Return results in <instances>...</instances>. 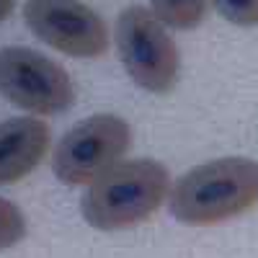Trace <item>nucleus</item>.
<instances>
[{
	"label": "nucleus",
	"mask_w": 258,
	"mask_h": 258,
	"mask_svg": "<svg viewBox=\"0 0 258 258\" xmlns=\"http://www.w3.org/2000/svg\"><path fill=\"white\" fill-rule=\"evenodd\" d=\"M150 3H153V13L160 24L188 31L202 24L209 0H150Z\"/></svg>",
	"instance_id": "8"
},
{
	"label": "nucleus",
	"mask_w": 258,
	"mask_h": 258,
	"mask_svg": "<svg viewBox=\"0 0 258 258\" xmlns=\"http://www.w3.org/2000/svg\"><path fill=\"white\" fill-rule=\"evenodd\" d=\"M49 142V124L36 116L0 121V186L26 178L44 160Z\"/></svg>",
	"instance_id": "7"
},
{
	"label": "nucleus",
	"mask_w": 258,
	"mask_h": 258,
	"mask_svg": "<svg viewBox=\"0 0 258 258\" xmlns=\"http://www.w3.org/2000/svg\"><path fill=\"white\" fill-rule=\"evenodd\" d=\"M116 49L124 70L150 93L173 91L178 80V49L153 11L129 6L116 18Z\"/></svg>",
	"instance_id": "3"
},
{
	"label": "nucleus",
	"mask_w": 258,
	"mask_h": 258,
	"mask_svg": "<svg viewBox=\"0 0 258 258\" xmlns=\"http://www.w3.org/2000/svg\"><path fill=\"white\" fill-rule=\"evenodd\" d=\"M0 96L31 114H62L75 101L68 70L29 47L0 49Z\"/></svg>",
	"instance_id": "4"
},
{
	"label": "nucleus",
	"mask_w": 258,
	"mask_h": 258,
	"mask_svg": "<svg viewBox=\"0 0 258 258\" xmlns=\"http://www.w3.org/2000/svg\"><path fill=\"white\" fill-rule=\"evenodd\" d=\"M129 145H132V129L121 116L96 114L78 121L57 142L52 170L62 183L85 186L98 178L106 168L119 163Z\"/></svg>",
	"instance_id": "5"
},
{
	"label": "nucleus",
	"mask_w": 258,
	"mask_h": 258,
	"mask_svg": "<svg viewBox=\"0 0 258 258\" xmlns=\"http://www.w3.org/2000/svg\"><path fill=\"white\" fill-rule=\"evenodd\" d=\"M222 18L235 26H258V0H212Z\"/></svg>",
	"instance_id": "10"
},
{
	"label": "nucleus",
	"mask_w": 258,
	"mask_h": 258,
	"mask_svg": "<svg viewBox=\"0 0 258 258\" xmlns=\"http://www.w3.org/2000/svg\"><path fill=\"white\" fill-rule=\"evenodd\" d=\"M24 21L36 39L68 57L93 59L109 49L103 18L80 0H26Z\"/></svg>",
	"instance_id": "6"
},
{
	"label": "nucleus",
	"mask_w": 258,
	"mask_h": 258,
	"mask_svg": "<svg viewBox=\"0 0 258 258\" xmlns=\"http://www.w3.org/2000/svg\"><path fill=\"white\" fill-rule=\"evenodd\" d=\"M258 204V163L220 158L191 168L170 188V214L183 225H217Z\"/></svg>",
	"instance_id": "1"
},
{
	"label": "nucleus",
	"mask_w": 258,
	"mask_h": 258,
	"mask_svg": "<svg viewBox=\"0 0 258 258\" xmlns=\"http://www.w3.org/2000/svg\"><path fill=\"white\" fill-rule=\"evenodd\" d=\"M170 178L163 163L137 158L106 168L83 197V217L103 232L126 230L150 220L160 209Z\"/></svg>",
	"instance_id": "2"
},
{
	"label": "nucleus",
	"mask_w": 258,
	"mask_h": 258,
	"mask_svg": "<svg viewBox=\"0 0 258 258\" xmlns=\"http://www.w3.org/2000/svg\"><path fill=\"white\" fill-rule=\"evenodd\" d=\"M13 8H16V0H0V24L13 13Z\"/></svg>",
	"instance_id": "11"
},
{
	"label": "nucleus",
	"mask_w": 258,
	"mask_h": 258,
	"mask_svg": "<svg viewBox=\"0 0 258 258\" xmlns=\"http://www.w3.org/2000/svg\"><path fill=\"white\" fill-rule=\"evenodd\" d=\"M24 235H26V220L21 209L13 202L0 197V250L13 248L16 243L24 240Z\"/></svg>",
	"instance_id": "9"
}]
</instances>
